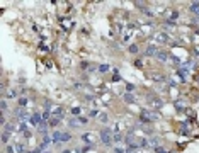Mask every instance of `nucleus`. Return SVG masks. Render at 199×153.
I'll use <instances>...</instances> for the list:
<instances>
[{
    "label": "nucleus",
    "instance_id": "f3484780",
    "mask_svg": "<svg viewBox=\"0 0 199 153\" xmlns=\"http://www.w3.org/2000/svg\"><path fill=\"white\" fill-rule=\"evenodd\" d=\"M109 68H111V65H106V63H104V65H99V72H100V73L109 72Z\"/></svg>",
    "mask_w": 199,
    "mask_h": 153
},
{
    "label": "nucleus",
    "instance_id": "c756f323",
    "mask_svg": "<svg viewBox=\"0 0 199 153\" xmlns=\"http://www.w3.org/2000/svg\"><path fill=\"white\" fill-rule=\"evenodd\" d=\"M15 95H17V94H15L14 90H10V92H9V94H7V97H15Z\"/></svg>",
    "mask_w": 199,
    "mask_h": 153
},
{
    "label": "nucleus",
    "instance_id": "4468645a",
    "mask_svg": "<svg viewBox=\"0 0 199 153\" xmlns=\"http://www.w3.org/2000/svg\"><path fill=\"white\" fill-rule=\"evenodd\" d=\"M189 10H191V12H194V14H199V2H194V4H191Z\"/></svg>",
    "mask_w": 199,
    "mask_h": 153
},
{
    "label": "nucleus",
    "instance_id": "0eeeda50",
    "mask_svg": "<svg viewBox=\"0 0 199 153\" xmlns=\"http://www.w3.org/2000/svg\"><path fill=\"white\" fill-rule=\"evenodd\" d=\"M155 58L158 60V61H167V58H169V53H167V51H158V53L155 55Z\"/></svg>",
    "mask_w": 199,
    "mask_h": 153
},
{
    "label": "nucleus",
    "instance_id": "ddd939ff",
    "mask_svg": "<svg viewBox=\"0 0 199 153\" xmlns=\"http://www.w3.org/2000/svg\"><path fill=\"white\" fill-rule=\"evenodd\" d=\"M49 126H51V128H55V126H58V124H60V117H56V116H51V119H49Z\"/></svg>",
    "mask_w": 199,
    "mask_h": 153
},
{
    "label": "nucleus",
    "instance_id": "a878e982",
    "mask_svg": "<svg viewBox=\"0 0 199 153\" xmlns=\"http://www.w3.org/2000/svg\"><path fill=\"white\" fill-rule=\"evenodd\" d=\"M17 151L19 153H26V146H24V145H17Z\"/></svg>",
    "mask_w": 199,
    "mask_h": 153
},
{
    "label": "nucleus",
    "instance_id": "9b49d317",
    "mask_svg": "<svg viewBox=\"0 0 199 153\" xmlns=\"http://www.w3.org/2000/svg\"><path fill=\"white\" fill-rule=\"evenodd\" d=\"M123 99H124V102H128V104H133V102H135V95H133V94H129V92H126V94H124V97H123Z\"/></svg>",
    "mask_w": 199,
    "mask_h": 153
},
{
    "label": "nucleus",
    "instance_id": "7c9ffc66",
    "mask_svg": "<svg viewBox=\"0 0 199 153\" xmlns=\"http://www.w3.org/2000/svg\"><path fill=\"white\" fill-rule=\"evenodd\" d=\"M72 112H73V114H80V109H78V107H73V109H72Z\"/></svg>",
    "mask_w": 199,
    "mask_h": 153
},
{
    "label": "nucleus",
    "instance_id": "20e7f679",
    "mask_svg": "<svg viewBox=\"0 0 199 153\" xmlns=\"http://www.w3.org/2000/svg\"><path fill=\"white\" fill-rule=\"evenodd\" d=\"M43 123V114H33V117H31V124H34V126H39V124Z\"/></svg>",
    "mask_w": 199,
    "mask_h": 153
},
{
    "label": "nucleus",
    "instance_id": "473e14b6",
    "mask_svg": "<svg viewBox=\"0 0 199 153\" xmlns=\"http://www.w3.org/2000/svg\"><path fill=\"white\" fill-rule=\"evenodd\" d=\"M90 116L96 117V116H99V112H97V111H90Z\"/></svg>",
    "mask_w": 199,
    "mask_h": 153
},
{
    "label": "nucleus",
    "instance_id": "aec40b11",
    "mask_svg": "<svg viewBox=\"0 0 199 153\" xmlns=\"http://www.w3.org/2000/svg\"><path fill=\"white\" fill-rule=\"evenodd\" d=\"M0 109H2V112L7 111V100H5V99H2V102H0Z\"/></svg>",
    "mask_w": 199,
    "mask_h": 153
},
{
    "label": "nucleus",
    "instance_id": "2f4dec72",
    "mask_svg": "<svg viewBox=\"0 0 199 153\" xmlns=\"http://www.w3.org/2000/svg\"><path fill=\"white\" fill-rule=\"evenodd\" d=\"M114 153H126V151H124L123 148H116V150H114Z\"/></svg>",
    "mask_w": 199,
    "mask_h": 153
},
{
    "label": "nucleus",
    "instance_id": "b1692460",
    "mask_svg": "<svg viewBox=\"0 0 199 153\" xmlns=\"http://www.w3.org/2000/svg\"><path fill=\"white\" fill-rule=\"evenodd\" d=\"M99 121H100V123H107L109 119H107V116H106V114H99Z\"/></svg>",
    "mask_w": 199,
    "mask_h": 153
},
{
    "label": "nucleus",
    "instance_id": "1a4fd4ad",
    "mask_svg": "<svg viewBox=\"0 0 199 153\" xmlns=\"http://www.w3.org/2000/svg\"><path fill=\"white\" fill-rule=\"evenodd\" d=\"M155 39L158 41V43H167V41H169V36H167V33H158L155 36Z\"/></svg>",
    "mask_w": 199,
    "mask_h": 153
},
{
    "label": "nucleus",
    "instance_id": "f03ea898",
    "mask_svg": "<svg viewBox=\"0 0 199 153\" xmlns=\"http://www.w3.org/2000/svg\"><path fill=\"white\" fill-rule=\"evenodd\" d=\"M140 117L143 123H148V121H157L160 116H158V112H153V111H143Z\"/></svg>",
    "mask_w": 199,
    "mask_h": 153
},
{
    "label": "nucleus",
    "instance_id": "5701e85b",
    "mask_svg": "<svg viewBox=\"0 0 199 153\" xmlns=\"http://www.w3.org/2000/svg\"><path fill=\"white\" fill-rule=\"evenodd\" d=\"M49 119H51V116H49L48 111H46V112H43V121H48V123H49Z\"/></svg>",
    "mask_w": 199,
    "mask_h": 153
},
{
    "label": "nucleus",
    "instance_id": "393cba45",
    "mask_svg": "<svg viewBox=\"0 0 199 153\" xmlns=\"http://www.w3.org/2000/svg\"><path fill=\"white\" fill-rule=\"evenodd\" d=\"M123 139H124V136H121L119 133H116V135H114V141H123Z\"/></svg>",
    "mask_w": 199,
    "mask_h": 153
},
{
    "label": "nucleus",
    "instance_id": "f8f14e48",
    "mask_svg": "<svg viewBox=\"0 0 199 153\" xmlns=\"http://www.w3.org/2000/svg\"><path fill=\"white\" fill-rule=\"evenodd\" d=\"M61 135H63V133H60V131H55V133H53V135H51V139H53V141H55V143L61 141Z\"/></svg>",
    "mask_w": 199,
    "mask_h": 153
},
{
    "label": "nucleus",
    "instance_id": "f704fd0d",
    "mask_svg": "<svg viewBox=\"0 0 199 153\" xmlns=\"http://www.w3.org/2000/svg\"><path fill=\"white\" fill-rule=\"evenodd\" d=\"M163 153H167V151H163Z\"/></svg>",
    "mask_w": 199,
    "mask_h": 153
},
{
    "label": "nucleus",
    "instance_id": "6ab92c4d",
    "mask_svg": "<svg viewBox=\"0 0 199 153\" xmlns=\"http://www.w3.org/2000/svg\"><path fill=\"white\" fill-rule=\"evenodd\" d=\"M9 138H10V133H7V131L2 133V143H7Z\"/></svg>",
    "mask_w": 199,
    "mask_h": 153
},
{
    "label": "nucleus",
    "instance_id": "39448f33",
    "mask_svg": "<svg viewBox=\"0 0 199 153\" xmlns=\"http://www.w3.org/2000/svg\"><path fill=\"white\" fill-rule=\"evenodd\" d=\"M82 139H84L85 143H90V145H94V143H96V138H94L92 133H85V135H82Z\"/></svg>",
    "mask_w": 199,
    "mask_h": 153
},
{
    "label": "nucleus",
    "instance_id": "cd10ccee",
    "mask_svg": "<svg viewBox=\"0 0 199 153\" xmlns=\"http://www.w3.org/2000/svg\"><path fill=\"white\" fill-rule=\"evenodd\" d=\"M15 148H17V146H7V153H15V151H17V150H15Z\"/></svg>",
    "mask_w": 199,
    "mask_h": 153
},
{
    "label": "nucleus",
    "instance_id": "dca6fc26",
    "mask_svg": "<svg viewBox=\"0 0 199 153\" xmlns=\"http://www.w3.org/2000/svg\"><path fill=\"white\" fill-rule=\"evenodd\" d=\"M148 146H153V148H157V146H160V145H158V139H157V138H151V139H148Z\"/></svg>",
    "mask_w": 199,
    "mask_h": 153
},
{
    "label": "nucleus",
    "instance_id": "2eb2a0df",
    "mask_svg": "<svg viewBox=\"0 0 199 153\" xmlns=\"http://www.w3.org/2000/svg\"><path fill=\"white\" fill-rule=\"evenodd\" d=\"M184 107H185V104L182 100H179V102H175V109L179 111V112H182V111H184Z\"/></svg>",
    "mask_w": 199,
    "mask_h": 153
},
{
    "label": "nucleus",
    "instance_id": "c85d7f7f",
    "mask_svg": "<svg viewBox=\"0 0 199 153\" xmlns=\"http://www.w3.org/2000/svg\"><path fill=\"white\" fill-rule=\"evenodd\" d=\"M77 121H78V124H87V123H88V121H87V117H78Z\"/></svg>",
    "mask_w": 199,
    "mask_h": 153
},
{
    "label": "nucleus",
    "instance_id": "f257e3e1",
    "mask_svg": "<svg viewBox=\"0 0 199 153\" xmlns=\"http://www.w3.org/2000/svg\"><path fill=\"white\" fill-rule=\"evenodd\" d=\"M100 141L104 143L106 146H111L112 145V141H114V135H112V131H111L109 128H104L102 131H100Z\"/></svg>",
    "mask_w": 199,
    "mask_h": 153
},
{
    "label": "nucleus",
    "instance_id": "4be33fe9",
    "mask_svg": "<svg viewBox=\"0 0 199 153\" xmlns=\"http://www.w3.org/2000/svg\"><path fill=\"white\" fill-rule=\"evenodd\" d=\"M70 139H72V136L68 133H63L61 135V141H70Z\"/></svg>",
    "mask_w": 199,
    "mask_h": 153
},
{
    "label": "nucleus",
    "instance_id": "7ed1b4c3",
    "mask_svg": "<svg viewBox=\"0 0 199 153\" xmlns=\"http://www.w3.org/2000/svg\"><path fill=\"white\" fill-rule=\"evenodd\" d=\"M148 106L153 107V109H160V107L163 106V100L162 99H150V100H148Z\"/></svg>",
    "mask_w": 199,
    "mask_h": 153
},
{
    "label": "nucleus",
    "instance_id": "412c9836",
    "mask_svg": "<svg viewBox=\"0 0 199 153\" xmlns=\"http://www.w3.org/2000/svg\"><path fill=\"white\" fill-rule=\"evenodd\" d=\"M129 53H133V55H136V53H138V46H136V44H131V46H129Z\"/></svg>",
    "mask_w": 199,
    "mask_h": 153
},
{
    "label": "nucleus",
    "instance_id": "a211bd4d",
    "mask_svg": "<svg viewBox=\"0 0 199 153\" xmlns=\"http://www.w3.org/2000/svg\"><path fill=\"white\" fill-rule=\"evenodd\" d=\"M14 129H15V124L14 123H7V124H5V131H7V133L14 131Z\"/></svg>",
    "mask_w": 199,
    "mask_h": 153
},
{
    "label": "nucleus",
    "instance_id": "6e6552de",
    "mask_svg": "<svg viewBox=\"0 0 199 153\" xmlns=\"http://www.w3.org/2000/svg\"><path fill=\"white\" fill-rule=\"evenodd\" d=\"M157 53H158V49H157V46H153V44H150V46L146 48V53H145V55H146V56H155V55H157Z\"/></svg>",
    "mask_w": 199,
    "mask_h": 153
},
{
    "label": "nucleus",
    "instance_id": "9d476101",
    "mask_svg": "<svg viewBox=\"0 0 199 153\" xmlns=\"http://www.w3.org/2000/svg\"><path fill=\"white\" fill-rule=\"evenodd\" d=\"M48 126H49V124L46 123V121H43V123L37 126V131H39L41 135H46V129H48Z\"/></svg>",
    "mask_w": 199,
    "mask_h": 153
},
{
    "label": "nucleus",
    "instance_id": "bb28decb",
    "mask_svg": "<svg viewBox=\"0 0 199 153\" xmlns=\"http://www.w3.org/2000/svg\"><path fill=\"white\" fill-rule=\"evenodd\" d=\"M19 106H21V107H24V106H27V99H24V97H22V99H21V100H19Z\"/></svg>",
    "mask_w": 199,
    "mask_h": 153
},
{
    "label": "nucleus",
    "instance_id": "72a5a7b5",
    "mask_svg": "<svg viewBox=\"0 0 199 153\" xmlns=\"http://www.w3.org/2000/svg\"><path fill=\"white\" fill-rule=\"evenodd\" d=\"M138 153H143V151H138Z\"/></svg>",
    "mask_w": 199,
    "mask_h": 153
},
{
    "label": "nucleus",
    "instance_id": "423d86ee",
    "mask_svg": "<svg viewBox=\"0 0 199 153\" xmlns=\"http://www.w3.org/2000/svg\"><path fill=\"white\" fill-rule=\"evenodd\" d=\"M51 114L61 119V117H63V109H61L60 106H53V107H51Z\"/></svg>",
    "mask_w": 199,
    "mask_h": 153
}]
</instances>
